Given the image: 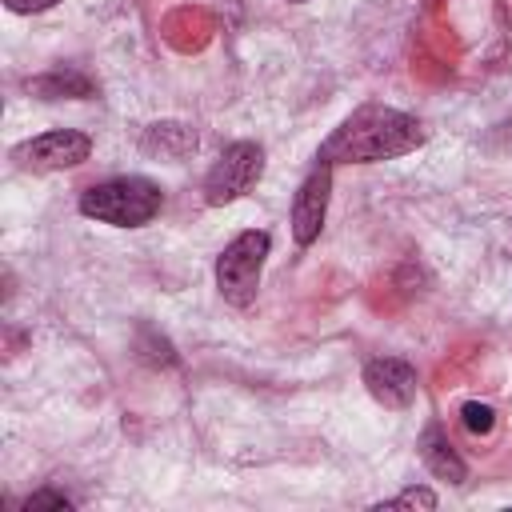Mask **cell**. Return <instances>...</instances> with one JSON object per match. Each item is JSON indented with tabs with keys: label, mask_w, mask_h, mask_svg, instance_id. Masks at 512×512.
I'll return each instance as SVG.
<instances>
[{
	"label": "cell",
	"mask_w": 512,
	"mask_h": 512,
	"mask_svg": "<svg viewBox=\"0 0 512 512\" xmlns=\"http://www.w3.org/2000/svg\"><path fill=\"white\" fill-rule=\"evenodd\" d=\"M424 140L428 128L412 112L388 104H360L328 132L316 156L328 164H380L416 152Z\"/></svg>",
	"instance_id": "cell-1"
},
{
	"label": "cell",
	"mask_w": 512,
	"mask_h": 512,
	"mask_svg": "<svg viewBox=\"0 0 512 512\" xmlns=\"http://www.w3.org/2000/svg\"><path fill=\"white\" fill-rule=\"evenodd\" d=\"M164 208V192L148 176H112L80 192V212L112 228H144Z\"/></svg>",
	"instance_id": "cell-2"
},
{
	"label": "cell",
	"mask_w": 512,
	"mask_h": 512,
	"mask_svg": "<svg viewBox=\"0 0 512 512\" xmlns=\"http://www.w3.org/2000/svg\"><path fill=\"white\" fill-rule=\"evenodd\" d=\"M272 252V236L264 228H248L224 244L216 256V292L232 308H252L264 276V260Z\"/></svg>",
	"instance_id": "cell-3"
},
{
	"label": "cell",
	"mask_w": 512,
	"mask_h": 512,
	"mask_svg": "<svg viewBox=\"0 0 512 512\" xmlns=\"http://www.w3.org/2000/svg\"><path fill=\"white\" fill-rule=\"evenodd\" d=\"M260 176H264V148L256 140H236L204 172V188H200L204 204L208 208H224V204L248 196Z\"/></svg>",
	"instance_id": "cell-4"
},
{
	"label": "cell",
	"mask_w": 512,
	"mask_h": 512,
	"mask_svg": "<svg viewBox=\"0 0 512 512\" xmlns=\"http://www.w3.org/2000/svg\"><path fill=\"white\" fill-rule=\"evenodd\" d=\"M92 156V136L80 132V128H52V132H40L24 144L12 148V164L20 172H68L76 164H84Z\"/></svg>",
	"instance_id": "cell-5"
},
{
	"label": "cell",
	"mask_w": 512,
	"mask_h": 512,
	"mask_svg": "<svg viewBox=\"0 0 512 512\" xmlns=\"http://www.w3.org/2000/svg\"><path fill=\"white\" fill-rule=\"evenodd\" d=\"M328 200H332V164L316 156L312 172L300 180L292 196V240L300 248H312L320 240L324 220H328Z\"/></svg>",
	"instance_id": "cell-6"
},
{
	"label": "cell",
	"mask_w": 512,
	"mask_h": 512,
	"mask_svg": "<svg viewBox=\"0 0 512 512\" xmlns=\"http://www.w3.org/2000/svg\"><path fill=\"white\" fill-rule=\"evenodd\" d=\"M364 388L376 404L392 408V412H404L416 404V392H420V380H416V368L400 356H376L364 364Z\"/></svg>",
	"instance_id": "cell-7"
},
{
	"label": "cell",
	"mask_w": 512,
	"mask_h": 512,
	"mask_svg": "<svg viewBox=\"0 0 512 512\" xmlns=\"http://www.w3.org/2000/svg\"><path fill=\"white\" fill-rule=\"evenodd\" d=\"M196 128L184 120H156L144 128L140 136V152L156 156V160H188L196 152Z\"/></svg>",
	"instance_id": "cell-8"
},
{
	"label": "cell",
	"mask_w": 512,
	"mask_h": 512,
	"mask_svg": "<svg viewBox=\"0 0 512 512\" xmlns=\"http://www.w3.org/2000/svg\"><path fill=\"white\" fill-rule=\"evenodd\" d=\"M420 460H424V468H428L436 480H448V484H464V480H468L464 456L448 444V436H444L436 424H428V428L420 432Z\"/></svg>",
	"instance_id": "cell-9"
},
{
	"label": "cell",
	"mask_w": 512,
	"mask_h": 512,
	"mask_svg": "<svg viewBox=\"0 0 512 512\" xmlns=\"http://www.w3.org/2000/svg\"><path fill=\"white\" fill-rule=\"evenodd\" d=\"M28 92L40 100H88L96 96V80L80 68H48L28 80Z\"/></svg>",
	"instance_id": "cell-10"
},
{
	"label": "cell",
	"mask_w": 512,
	"mask_h": 512,
	"mask_svg": "<svg viewBox=\"0 0 512 512\" xmlns=\"http://www.w3.org/2000/svg\"><path fill=\"white\" fill-rule=\"evenodd\" d=\"M136 352H140V360L152 364V368H172V364H176L172 340H168L164 332H156L152 324H140V328H136Z\"/></svg>",
	"instance_id": "cell-11"
},
{
	"label": "cell",
	"mask_w": 512,
	"mask_h": 512,
	"mask_svg": "<svg viewBox=\"0 0 512 512\" xmlns=\"http://www.w3.org/2000/svg\"><path fill=\"white\" fill-rule=\"evenodd\" d=\"M440 500H436V492L428 488V484H408L404 492H396V496H388V500H376L372 504V512H396V508H424V512H432Z\"/></svg>",
	"instance_id": "cell-12"
},
{
	"label": "cell",
	"mask_w": 512,
	"mask_h": 512,
	"mask_svg": "<svg viewBox=\"0 0 512 512\" xmlns=\"http://www.w3.org/2000/svg\"><path fill=\"white\" fill-rule=\"evenodd\" d=\"M460 420H464V428H468L472 436H488L492 424H496V412H492L488 404H480V400H468V404L460 408Z\"/></svg>",
	"instance_id": "cell-13"
},
{
	"label": "cell",
	"mask_w": 512,
	"mask_h": 512,
	"mask_svg": "<svg viewBox=\"0 0 512 512\" xmlns=\"http://www.w3.org/2000/svg\"><path fill=\"white\" fill-rule=\"evenodd\" d=\"M44 508H52V512H68V508H72V500H68L64 492H52V488L32 492V496L24 500V512H44Z\"/></svg>",
	"instance_id": "cell-14"
},
{
	"label": "cell",
	"mask_w": 512,
	"mask_h": 512,
	"mask_svg": "<svg viewBox=\"0 0 512 512\" xmlns=\"http://www.w3.org/2000/svg\"><path fill=\"white\" fill-rule=\"evenodd\" d=\"M12 12H48L52 4H60V0H4Z\"/></svg>",
	"instance_id": "cell-15"
},
{
	"label": "cell",
	"mask_w": 512,
	"mask_h": 512,
	"mask_svg": "<svg viewBox=\"0 0 512 512\" xmlns=\"http://www.w3.org/2000/svg\"><path fill=\"white\" fill-rule=\"evenodd\" d=\"M292 4H304V0H292Z\"/></svg>",
	"instance_id": "cell-16"
}]
</instances>
